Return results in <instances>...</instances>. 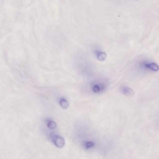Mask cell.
<instances>
[{"mask_svg":"<svg viewBox=\"0 0 159 159\" xmlns=\"http://www.w3.org/2000/svg\"><path fill=\"white\" fill-rule=\"evenodd\" d=\"M47 127L49 129L54 130L56 129L57 127V124L54 122L50 121L48 122L47 124Z\"/></svg>","mask_w":159,"mask_h":159,"instance_id":"cell-6","label":"cell"},{"mask_svg":"<svg viewBox=\"0 0 159 159\" xmlns=\"http://www.w3.org/2000/svg\"><path fill=\"white\" fill-rule=\"evenodd\" d=\"M60 105L63 109H67L69 107V104L65 99H62L60 101Z\"/></svg>","mask_w":159,"mask_h":159,"instance_id":"cell-5","label":"cell"},{"mask_svg":"<svg viewBox=\"0 0 159 159\" xmlns=\"http://www.w3.org/2000/svg\"><path fill=\"white\" fill-rule=\"evenodd\" d=\"M123 92L125 95L131 96L134 95L135 92L132 89L129 88H125L123 89Z\"/></svg>","mask_w":159,"mask_h":159,"instance_id":"cell-3","label":"cell"},{"mask_svg":"<svg viewBox=\"0 0 159 159\" xmlns=\"http://www.w3.org/2000/svg\"><path fill=\"white\" fill-rule=\"evenodd\" d=\"M94 145V143L91 142H88L85 143V147L87 149L91 147Z\"/></svg>","mask_w":159,"mask_h":159,"instance_id":"cell-7","label":"cell"},{"mask_svg":"<svg viewBox=\"0 0 159 159\" xmlns=\"http://www.w3.org/2000/svg\"><path fill=\"white\" fill-rule=\"evenodd\" d=\"M95 54L98 60L100 61H104L107 57V55L104 52L96 51L95 52Z\"/></svg>","mask_w":159,"mask_h":159,"instance_id":"cell-2","label":"cell"},{"mask_svg":"<svg viewBox=\"0 0 159 159\" xmlns=\"http://www.w3.org/2000/svg\"><path fill=\"white\" fill-rule=\"evenodd\" d=\"M51 139L52 142L58 148H62L65 145V140L62 137L52 135L51 136Z\"/></svg>","mask_w":159,"mask_h":159,"instance_id":"cell-1","label":"cell"},{"mask_svg":"<svg viewBox=\"0 0 159 159\" xmlns=\"http://www.w3.org/2000/svg\"><path fill=\"white\" fill-rule=\"evenodd\" d=\"M94 91H95V92H98V91H99V90L98 87L97 86H95L94 88Z\"/></svg>","mask_w":159,"mask_h":159,"instance_id":"cell-8","label":"cell"},{"mask_svg":"<svg viewBox=\"0 0 159 159\" xmlns=\"http://www.w3.org/2000/svg\"><path fill=\"white\" fill-rule=\"evenodd\" d=\"M145 66L155 71H157L159 70L158 66L156 63H152L150 64H145Z\"/></svg>","mask_w":159,"mask_h":159,"instance_id":"cell-4","label":"cell"}]
</instances>
